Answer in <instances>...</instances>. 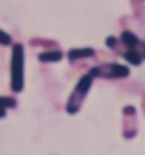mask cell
<instances>
[{
  "mask_svg": "<svg viewBox=\"0 0 145 155\" xmlns=\"http://www.w3.org/2000/svg\"><path fill=\"white\" fill-rule=\"evenodd\" d=\"M24 47L22 43H15L12 48L10 59V88L16 94L24 90Z\"/></svg>",
  "mask_w": 145,
  "mask_h": 155,
  "instance_id": "6da1fadb",
  "label": "cell"
},
{
  "mask_svg": "<svg viewBox=\"0 0 145 155\" xmlns=\"http://www.w3.org/2000/svg\"><path fill=\"white\" fill-rule=\"evenodd\" d=\"M93 79L94 78L90 74H85L78 79V82L76 83L72 94L69 95L66 107H65V110L68 114L74 116L81 111L83 103L90 92L91 87L93 85Z\"/></svg>",
  "mask_w": 145,
  "mask_h": 155,
  "instance_id": "7a4b0ae2",
  "label": "cell"
},
{
  "mask_svg": "<svg viewBox=\"0 0 145 155\" xmlns=\"http://www.w3.org/2000/svg\"><path fill=\"white\" fill-rule=\"evenodd\" d=\"M89 74L93 78L118 79V78H127L130 74V69L127 66L120 65L117 62H106L92 67Z\"/></svg>",
  "mask_w": 145,
  "mask_h": 155,
  "instance_id": "3957f363",
  "label": "cell"
},
{
  "mask_svg": "<svg viewBox=\"0 0 145 155\" xmlns=\"http://www.w3.org/2000/svg\"><path fill=\"white\" fill-rule=\"evenodd\" d=\"M136 108L126 105L123 109V136L126 139H133L137 135Z\"/></svg>",
  "mask_w": 145,
  "mask_h": 155,
  "instance_id": "277c9868",
  "label": "cell"
},
{
  "mask_svg": "<svg viewBox=\"0 0 145 155\" xmlns=\"http://www.w3.org/2000/svg\"><path fill=\"white\" fill-rule=\"evenodd\" d=\"M94 56H95V50L93 48H79V49L74 48L67 52V59L70 64H74L83 59H89Z\"/></svg>",
  "mask_w": 145,
  "mask_h": 155,
  "instance_id": "5b68a950",
  "label": "cell"
},
{
  "mask_svg": "<svg viewBox=\"0 0 145 155\" xmlns=\"http://www.w3.org/2000/svg\"><path fill=\"white\" fill-rule=\"evenodd\" d=\"M119 40L121 41V43L124 44L126 48L129 49H136L137 51L140 52V47H141L142 40L137 36L135 33H133L132 31L125 30L121 32Z\"/></svg>",
  "mask_w": 145,
  "mask_h": 155,
  "instance_id": "8992f818",
  "label": "cell"
},
{
  "mask_svg": "<svg viewBox=\"0 0 145 155\" xmlns=\"http://www.w3.org/2000/svg\"><path fill=\"white\" fill-rule=\"evenodd\" d=\"M64 53L59 49L56 50H47V51L40 52L38 54V60L43 64H52V62H59L62 60Z\"/></svg>",
  "mask_w": 145,
  "mask_h": 155,
  "instance_id": "52a82bcc",
  "label": "cell"
},
{
  "mask_svg": "<svg viewBox=\"0 0 145 155\" xmlns=\"http://www.w3.org/2000/svg\"><path fill=\"white\" fill-rule=\"evenodd\" d=\"M121 57L127 61L128 64L135 66V67L141 66L143 60H144L143 57L141 56V53L137 51L136 49H129V48L126 47H125L124 51L121 53Z\"/></svg>",
  "mask_w": 145,
  "mask_h": 155,
  "instance_id": "ba28073f",
  "label": "cell"
},
{
  "mask_svg": "<svg viewBox=\"0 0 145 155\" xmlns=\"http://www.w3.org/2000/svg\"><path fill=\"white\" fill-rule=\"evenodd\" d=\"M30 45L33 47H42L44 49H59V45L56 41L46 39H33L30 41Z\"/></svg>",
  "mask_w": 145,
  "mask_h": 155,
  "instance_id": "9c48e42d",
  "label": "cell"
},
{
  "mask_svg": "<svg viewBox=\"0 0 145 155\" xmlns=\"http://www.w3.org/2000/svg\"><path fill=\"white\" fill-rule=\"evenodd\" d=\"M17 107V100L10 96H0V109H14Z\"/></svg>",
  "mask_w": 145,
  "mask_h": 155,
  "instance_id": "30bf717a",
  "label": "cell"
},
{
  "mask_svg": "<svg viewBox=\"0 0 145 155\" xmlns=\"http://www.w3.org/2000/svg\"><path fill=\"white\" fill-rule=\"evenodd\" d=\"M12 42H13L12 36H10L8 33H6L5 31L0 30V45L7 47V45H10Z\"/></svg>",
  "mask_w": 145,
  "mask_h": 155,
  "instance_id": "8fae6325",
  "label": "cell"
},
{
  "mask_svg": "<svg viewBox=\"0 0 145 155\" xmlns=\"http://www.w3.org/2000/svg\"><path fill=\"white\" fill-rule=\"evenodd\" d=\"M142 105H143V111H144V114H145V95L143 96V104Z\"/></svg>",
  "mask_w": 145,
  "mask_h": 155,
  "instance_id": "7c38bea8",
  "label": "cell"
},
{
  "mask_svg": "<svg viewBox=\"0 0 145 155\" xmlns=\"http://www.w3.org/2000/svg\"><path fill=\"white\" fill-rule=\"evenodd\" d=\"M144 41H145V40H144Z\"/></svg>",
  "mask_w": 145,
  "mask_h": 155,
  "instance_id": "4fadbf2b",
  "label": "cell"
}]
</instances>
